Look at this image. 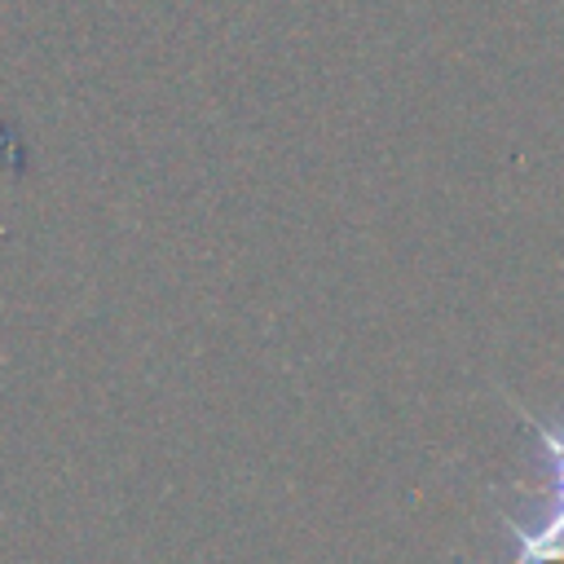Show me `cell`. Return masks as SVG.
Wrapping results in <instances>:
<instances>
[{
  "mask_svg": "<svg viewBox=\"0 0 564 564\" xmlns=\"http://www.w3.org/2000/svg\"><path fill=\"white\" fill-rule=\"evenodd\" d=\"M524 423L533 427L538 436V449L542 458L551 463V485H555V502H551V516L529 533L524 524L507 520L511 538H516V560L511 564H564V432L560 427H546L538 419L524 414Z\"/></svg>",
  "mask_w": 564,
  "mask_h": 564,
  "instance_id": "cell-1",
  "label": "cell"
}]
</instances>
